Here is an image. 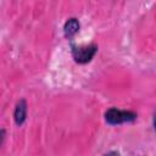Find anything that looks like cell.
Here are the masks:
<instances>
[{
	"mask_svg": "<svg viewBox=\"0 0 156 156\" xmlns=\"http://www.w3.org/2000/svg\"><path fill=\"white\" fill-rule=\"evenodd\" d=\"M79 30V22L77 18H69L63 27V33L66 38H72Z\"/></svg>",
	"mask_w": 156,
	"mask_h": 156,
	"instance_id": "277c9868",
	"label": "cell"
},
{
	"mask_svg": "<svg viewBox=\"0 0 156 156\" xmlns=\"http://www.w3.org/2000/svg\"><path fill=\"white\" fill-rule=\"evenodd\" d=\"M104 156H119V154L116 152V151H111V152H108V154H106V155H104Z\"/></svg>",
	"mask_w": 156,
	"mask_h": 156,
	"instance_id": "5b68a950",
	"label": "cell"
},
{
	"mask_svg": "<svg viewBox=\"0 0 156 156\" xmlns=\"http://www.w3.org/2000/svg\"><path fill=\"white\" fill-rule=\"evenodd\" d=\"M154 124H155V129H156V113H155V118H154Z\"/></svg>",
	"mask_w": 156,
	"mask_h": 156,
	"instance_id": "8992f818",
	"label": "cell"
},
{
	"mask_svg": "<svg viewBox=\"0 0 156 156\" xmlns=\"http://www.w3.org/2000/svg\"><path fill=\"white\" fill-rule=\"evenodd\" d=\"M136 118V115L132 111H123L118 108H110L105 113V119L110 124H121L124 122H132Z\"/></svg>",
	"mask_w": 156,
	"mask_h": 156,
	"instance_id": "7a4b0ae2",
	"label": "cell"
},
{
	"mask_svg": "<svg viewBox=\"0 0 156 156\" xmlns=\"http://www.w3.org/2000/svg\"><path fill=\"white\" fill-rule=\"evenodd\" d=\"M26 115H27V105H26V101L24 100H21L17 105H16V108H15V122L16 124L21 126L24 119H26Z\"/></svg>",
	"mask_w": 156,
	"mask_h": 156,
	"instance_id": "3957f363",
	"label": "cell"
},
{
	"mask_svg": "<svg viewBox=\"0 0 156 156\" xmlns=\"http://www.w3.org/2000/svg\"><path fill=\"white\" fill-rule=\"evenodd\" d=\"M96 50H98V46L95 44L73 45L72 46V56H73L74 61L78 63H87L94 57Z\"/></svg>",
	"mask_w": 156,
	"mask_h": 156,
	"instance_id": "6da1fadb",
	"label": "cell"
}]
</instances>
